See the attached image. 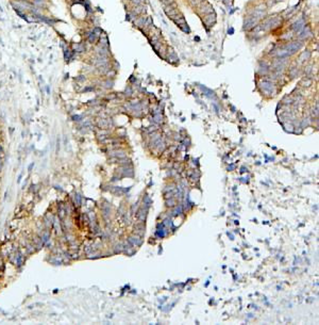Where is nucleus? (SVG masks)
I'll return each instance as SVG.
<instances>
[{"instance_id":"1","label":"nucleus","mask_w":319,"mask_h":325,"mask_svg":"<svg viewBox=\"0 0 319 325\" xmlns=\"http://www.w3.org/2000/svg\"><path fill=\"white\" fill-rule=\"evenodd\" d=\"M302 25H303V22H302V20H299V22H297L295 25H294L292 28L295 29L296 31H299V30H301V29L303 28V26H302Z\"/></svg>"},{"instance_id":"2","label":"nucleus","mask_w":319,"mask_h":325,"mask_svg":"<svg viewBox=\"0 0 319 325\" xmlns=\"http://www.w3.org/2000/svg\"><path fill=\"white\" fill-rule=\"evenodd\" d=\"M96 39H97V34H96L95 32H92L90 34H87V40H88L90 43H94Z\"/></svg>"},{"instance_id":"3","label":"nucleus","mask_w":319,"mask_h":325,"mask_svg":"<svg viewBox=\"0 0 319 325\" xmlns=\"http://www.w3.org/2000/svg\"><path fill=\"white\" fill-rule=\"evenodd\" d=\"M74 47L78 52H82L83 50H84V47H83V45H81V44H77V45H74Z\"/></svg>"},{"instance_id":"4","label":"nucleus","mask_w":319,"mask_h":325,"mask_svg":"<svg viewBox=\"0 0 319 325\" xmlns=\"http://www.w3.org/2000/svg\"><path fill=\"white\" fill-rule=\"evenodd\" d=\"M233 32H234V30H233L232 28H231V29H229V33H233Z\"/></svg>"},{"instance_id":"5","label":"nucleus","mask_w":319,"mask_h":325,"mask_svg":"<svg viewBox=\"0 0 319 325\" xmlns=\"http://www.w3.org/2000/svg\"><path fill=\"white\" fill-rule=\"evenodd\" d=\"M1 166H2V160H1V158H0V167Z\"/></svg>"}]
</instances>
